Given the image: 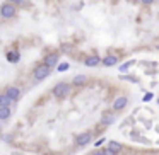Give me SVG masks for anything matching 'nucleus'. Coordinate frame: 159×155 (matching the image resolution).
<instances>
[{
    "label": "nucleus",
    "mask_w": 159,
    "mask_h": 155,
    "mask_svg": "<svg viewBox=\"0 0 159 155\" xmlns=\"http://www.w3.org/2000/svg\"><path fill=\"white\" fill-rule=\"evenodd\" d=\"M69 92H70V85L69 84H65V82H60V84H56L55 87H53V95L58 97V99L69 95Z\"/></svg>",
    "instance_id": "obj_1"
},
{
    "label": "nucleus",
    "mask_w": 159,
    "mask_h": 155,
    "mask_svg": "<svg viewBox=\"0 0 159 155\" xmlns=\"http://www.w3.org/2000/svg\"><path fill=\"white\" fill-rule=\"evenodd\" d=\"M33 75H34L36 80H43V79H46V77L50 75V67H46V65L43 63V65H40V67L34 68V73Z\"/></svg>",
    "instance_id": "obj_2"
},
{
    "label": "nucleus",
    "mask_w": 159,
    "mask_h": 155,
    "mask_svg": "<svg viewBox=\"0 0 159 155\" xmlns=\"http://www.w3.org/2000/svg\"><path fill=\"white\" fill-rule=\"evenodd\" d=\"M91 140H92V133H91V131H84V133H81V135H77L75 143L79 145V147H86L87 143H91Z\"/></svg>",
    "instance_id": "obj_3"
},
{
    "label": "nucleus",
    "mask_w": 159,
    "mask_h": 155,
    "mask_svg": "<svg viewBox=\"0 0 159 155\" xmlns=\"http://www.w3.org/2000/svg\"><path fill=\"white\" fill-rule=\"evenodd\" d=\"M0 14L5 17V19H10V17H14L15 15V7H14V4H4L2 5V9H0Z\"/></svg>",
    "instance_id": "obj_4"
},
{
    "label": "nucleus",
    "mask_w": 159,
    "mask_h": 155,
    "mask_svg": "<svg viewBox=\"0 0 159 155\" xmlns=\"http://www.w3.org/2000/svg\"><path fill=\"white\" fill-rule=\"evenodd\" d=\"M43 63H45V65H46V67H55L56 63H58V55L56 53H50L48 56H46V58H45V61H43Z\"/></svg>",
    "instance_id": "obj_5"
},
{
    "label": "nucleus",
    "mask_w": 159,
    "mask_h": 155,
    "mask_svg": "<svg viewBox=\"0 0 159 155\" xmlns=\"http://www.w3.org/2000/svg\"><path fill=\"white\" fill-rule=\"evenodd\" d=\"M5 94H7L9 97L12 99V101H17V99H19V95H21V89H17V87H9Z\"/></svg>",
    "instance_id": "obj_6"
},
{
    "label": "nucleus",
    "mask_w": 159,
    "mask_h": 155,
    "mask_svg": "<svg viewBox=\"0 0 159 155\" xmlns=\"http://www.w3.org/2000/svg\"><path fill=\"white\" fill-rule=\"evenodd\" d=\"M127 97H118L117 101L113 102V109H115V111H120V109H123L125 106H127Z\"/></svg>",
    "instance_id": "obj_7"
},
{
    "label": "nucleus",
    "mask_w": 159,
    "mask_h": 155,
    "mask_svg": "<svg viewBox=\"0 0 159 155\" xmlns=\"http://www.w3.org/2000/svg\"><path fill=\"white\" fill-rule=\"evenodd\" d=\"M12 102L14 101H12L7 94H0V108H9Z\"/></svg>",
    "instance_id": "obj_8"
},
{
    "label": "nucleus",
    "mask_w": 159,
    "mask_h": 155,
    "mask_svg": "<svg viewBox=\"0 0 159 155\" xmlns=\"http://www.w3.org/2000/svg\"><path fill=\"white\" fill-rule=\"evenodd\" d=\"M113 121H115V116H113V113H106V114L101 118V124H103V126H108V124H111Z\"/></svg>",
    "instance_id": "obj_9"
},
{
    "label": "nucleus",
    "mask_w": 159,
    "mask_h": 155,
    "mask_svg": "<svg viewBox=\"0 0 159 155\" xmlns=\"http://www.w3.org/2000/svg\"><path fill=\"white\" fill-rule=\"evenodd\" d=\"M86 65H87V67H96V65H99V56H87V58H86Z\"/></svg>",
    "instance_id": "obj_10"
},
{
    "label": "nucleus",
    "mask_w": 159,
    "mask_h": 155,
    "mask_svg": "<svg viewBox=\"0 0 159 155\" xmlns=\"http://www.w3.org/2000/svg\"><path fill=\"white\" fill-rule=\"evenodd\" d=\"M117 61H118L117 56H106V58L103 60V65H106V67H113Z\"/></svg>",
    "instance_id": "obj_11"
},
{
    "label": "nucleus",
    "mask_w": 159,
    "mask_h": 155,
    "mask_svg": "<svg viewBox=\"0 0 159 155\" xmlns=\"http://www.w3.org/2000/svg\"><path fill=\"white\" fill-rule=\"evenodd\" d=\"M10 118V108H0V119Z\"/></svg>",
    "instance_id": "obj_12"
},
{
    "label": "nucleus",
    "mask_w": 159,
    "mask_h": 155,
    "mask_svg": "<svg viewBox=\"0 0 159 155\" xmlns=\"http://www.w3.org/2000/svg\"><path fill=\"white\" fill-rule=\"evenodd\" d=\"M108 148H110V150H113L115 154H118V152L122 150V145H120L118 142H110V147H108Z\"/></svg>",
    "instance_id": "obj_13"
},
{
    "label": "nucleus",
    "mask_w": 159,
    "mask_h": 155,
    "mask_svg": "<svg viewBox=\"0 0 159 155\" xmlns=\"http://www.w3.org/2000/svg\"><path fill=\"white\" fill-rule=\"evenodd\" d=\"M7 60L9 61H17L19 60V53H17V51H14V53H7Z\"/></svg>",
    "instance_id": "obj_14"
},
{
    "label": "nucleus",
    "mask_w": 159,
    "mask_h": 155,
    "mask_svg": "<svg viewBox=\"0 0 159 155\" xmlns=\"http://www.w3.org/2000/svg\"><path fill=\"white\" fill-rule=\"evenodd\" d=\"M84 82H86V77H84V75H77L75 79H74V84H75V85H81Z\"/></svg>",
    "instance_id": "obj_15"
},
{
    "label": "nucleus",
    "mask_w": 159,
    "mask_h": 155,
    "mask_svg": "<svg viewBox=\"0 0 159 155\" xmlns=\"http://www.w3.org/2000/svg\"><path fill=\"white\" fill-rule=\"evenodd\" d=\"M69 68V63H62V65H58V72H65Z\"/></svg>",
    "instance_id": "obj_16"
},
{
    "label": "nucleus",
    "mask_w": 159,
    "mask_h": 155,
    "mask_svg": "<svg viewBox=\"0 0 159 155\" xmlns=\"http://www.w3.org/2000/svg\"><path fill=\"white\" fill-rule=\"evenodd\" d=\"M103 152H104V155H117L115 152H113V150H110V148H104Z\"/></svg>",
    "instance_id": "obj_17"
},
{
    "label": "nucleus",
    "mask_w": 159,
    "mask_h": 155,
    "mask_svg": "<svg viewBox=\"0 0 159 155\" xmlns=\"http://www.w3.org/2000/svg\"><path fill=\"white\" fill-rule=\"evenodd\" d=\"M91 155H104V152L103 150H96V152H92Z\"/></svg>",
    "instance_id": "obj_18"
},
{
    "label": "nucleus",
    "mask_w": 159,
    "mask_h": 155,
    "mask_svg": "<svg viewBox=\"0 0 159 155\" xmlns=\"http://www.w3.org/2000/svg\"><path fill=\"white\" fill-rule=\"evenodd\" d=\"M26 0H10V4H24Z\"/></svg>",
    "instance_id": "obj_19"
},
{
    "label": "nucleus",
    "mask_w": 159,
    "mask_h": 155,
    "mask_svg": "<svg viewBox=\"0 0 159 155\" xmlns=\"http://www.w3.org/2000/svg\"><path fill=\"white\" fill-rule=\"evenodd\" d=\"M140 2H142V4H145V5H149V4H152V2H154V0H140Z\"/></svg>",
    "instance_id": "obj_20"
}]
</instances>
